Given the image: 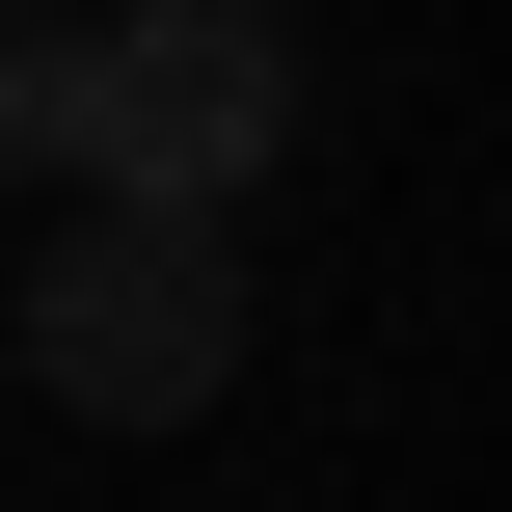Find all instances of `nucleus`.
I'll list each match as a JSON object with an SVG mask.
<instances>
[{"mask_svg":"<svg viewBox=\"0 0 512 512\" xmlns=\"http://www.w3.org/2000/svg\"><path fill=\"white\" fill-rule=\"evenodd\" d=\"M216 351H243L216 216H54V270H27V378H54L81 432H189Z\"/></svg>","mask_w":512,"mask_h":512,"instance_id":"2","label":"nucleus"},{"mask_svg":"<svg viewBox=\"0 0 512 512\" xmlns=\"http://www.w3.org/2000/svg\"><path fill=\"white\" fill-rule=\"evenodd\" d=\"M54 108H81V27H0V162H54Z\"/></svg>","mask_w":512,"mask_h":512,"instance_id":"3","label":"nucleus"},{"mask_svg":"<svg viewBox=\"0 0 512 512\" xmlns=\"http://www.w3.org/2000/svg\"><path fill=\"white\" fill-rule=\"evenodd\" d=\"M270 135H297V27H243V0H135V27H81V108H54L81 216H216Z\"/></svg>","mask_w":512,"mask_h":512,"instance_id":"1","label":"nucleus"}]
</instances>
